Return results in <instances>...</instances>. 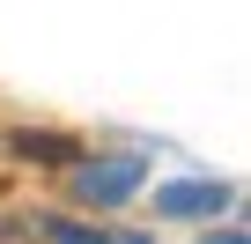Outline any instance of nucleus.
<instances>
[{
	"label": "nucleus",
	"mask_w": 251,
	"mask_h": 244,
	"mask_svg": "<svg viewBox=\"0 0 251 244\" xmlns=\"http://www.w3.org/2000/svg\"><path fill=\"white\" fill-rule=\"evenodd\" d=\"M141 185V163L126 156V163H96V170H81V200H118V192H133Z\"/></svg>",
	"instance_id": "obj_1"
},
{
	"label": "nucleus",
	"mask_w": 251,
	"mask_h": 244,
	"mask_svg": "<svg viewBox=\"0 0 251 244\" xmlns=\"http://www.w3.org/2000/svg\"><path fill=\"white\" fill-rule=\"evenodd\" d=\"M155 207L163 215H214V207H229V192L222 185H170V192H155Z\"/></svg>",
	"instance_id": "obj_2"
},
{
	"label": "nucleus",
	"mask_w": 251,
	"mask_h": 244,
	"mask_svg": "<svg viewBox=\"0 0 251 244\" xmlns=\"http://www.w3.org/2000/svg\"><path fill=\"white\" fill-rule=\"evenodd\" d=\"M15 156H23V163H74L81 148H74L67 134H15Z\"/></svg>",
	"instance_id": "obj_3"
},
{
	"label": "nucleus",
	"mask_w": 251,
	"mask_h": 244,
	"mask_svg": "<svg viewBox=\"0 0 251 244\" xmlns=\"http://www.w3.org/2000/svg\"><path fill=\"white\" fill-rule=\"evenodd\" d=\"M45 237H52V244H103L96 229H74V222H45Z\"/></svg>",
	"instance_id": "obj_4"
}]
</instances>
